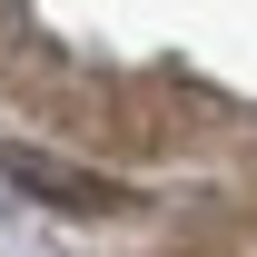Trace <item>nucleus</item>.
Wrapping results in <instances>:
<instances>
[{
  "mask_svg": "<svg viewBox=\"0 0 257 257\" xmlns=\"http://www.w3.org/2000/svg\"><path fill=\"white\" fill-rule=\"evenodd\" d=\"M0 178L60 198V208H109V188H99V178H79V168H60V159H30V149H0Z\"/></svg>",
  "mask_w": 257,
  "mask_h": 257,
  "instance_id": "1",
  "label": "nucleus"
}]
</instances>
